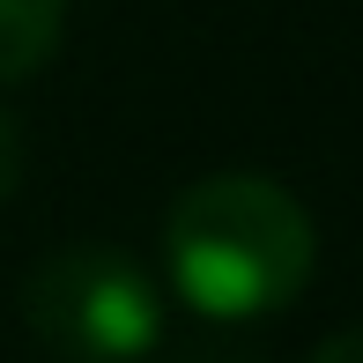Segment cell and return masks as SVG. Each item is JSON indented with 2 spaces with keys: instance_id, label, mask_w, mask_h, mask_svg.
<instances>
[{
  "instance_id": "6da1fadb",
  "label": "cell",
  "mask_w": 363,
  "mask_h": 363,
  "mask_svg": "<svg viewBox=\"0 0 363 363\" xmlns=\"http://www.w3.org/2000/svg\"><path fill=\"white\" fill-rule=\"evenodd\" d=\"M163 267H171V289L216 326L274 319L304 296L319 267V223L282 178L216 171L171 201Z\"/></svg>"
},
{
  "instance_id": "7a4b0ae2",
  "label": "cell",
  "mask_w": 363,
  "mask_h": 363,
  "mask_svg": "<svg viewBox=\"0 0 363 363\" xmlns=\"http://www.w3.org/2000/svg\"><path fill=\"white\" fill-rule=\"evenodd\" d=\"M23 326L52 363H141L163 341V289L126 245H52L23 274Z\"/></svg>"
},
{
  "instance_id": "3957f363",
  "label": "cell",
  "mask_w": 363,
  "mask_h": 363,
  "mask_svg": "<svg viewBox=\"0 0 363 363\" xmlns=\"http://www.w3.org/2000/svg\"><path fill=\"white\" fill-rule=\"evenodd\" d=\"M60 30H67V0H0V89L38 74L60 52Z\"/></svg>"
},
{
  "instance_id": "277c9868",
  "label": "cell",
  "mask_w": 363,
  "mask_h": 363,
  "mask_svg": "<svg viewBox=\"0 0 363 363\" xmlns=\"http://www.w3.org/2000/svg\"><path fill=\"white\" fill-rule=\"evenodd\" d=\"M23 163H30V148H23V126L0 111V208L15 201V186H23Z\"/></svg>"
},
{
  "instance_id": "5b68a950",
  "label": "cell",
  "mask_w": 363,
  "mask_h": 363,
  "mask_svg": "<svg viewBox=\"0 0 363 363\" xmlns=\"http://www.w3.org/2000/svg\"><path fill=\"white\" fill-rule=\"evenodd\" d=\"M311 363H363V326H349V334H334L326 349H311Z\"/></svg>"
}]
</instances>
